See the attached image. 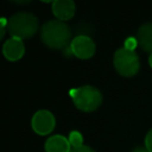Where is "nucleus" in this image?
<instances>
[{
	"instance_id": "15",
	"label": "nucleus",
	"mask_w": 152,
	"mask_h": 152,
	"mask_svg": "<svg viewBox=\"0 0 152 152\" xmlns=\"http://www.w3.org/2000/svg\"><path fill=\"white\" fill-rule=\"evenodd\" d=\"M0 21H1V34H0V37L2 38V37L5 36L6 25H8V21H7V19H6V18H1V19H0Z\"/></svg>"
},
{
	"instance_id": "16",
	"label": "nucleus",
	"mask_w": 152,
	"mask_h": 152,
	"mask_svg": "<svg viewBox=\"0 0 152 152\" xmlns=\"http://www.w3.org/2000/svg\"><path fill=\"white\" fill-rule=\"evenodd\" d=\"M133 152H150V151L146 147H135L133 150Z\"/></svg>"
},
{
	"instance_id": "1",
	"label": "nucleus",
	"mask_w": 152,
	"mask_h": 152,
	"mask_svg": "<svg viewBox=\"0 0 152 152\" xmlns=\"http://www.w3.org/2000/svg\"><path fill=\"white\" fill-rule=\"evenodd\" d=\"M40 37L46 46L51 49H64L71 43V30L64 21L50 20L43 25Z\"/></svg>"
},
{
	"instance_id": "7",
	"label": "nucleus",
	"mask_w": 152,
	"mask_h": 152,
	"mask_svg": "<svg viewBox=\"0 0 152 152\" xmlns=\"http://www.w3.org/2000/svg\"><path fill=\"white\" fill-rule=\"evenodd\" d=\"M76 5L72 0H56L52 2V13L57 20L65 21L74 17Z\"/></svg>"
},
{
	"instance_id": "2",
	"label": "nucleus",
	"mask_w": 152,
	"mask_h": 152,
	"mask_svg": "<svg viewBox=\"0 0 152 152\" xmlns=\"http://www.w3.org/2000/svg\"><path fill=\"white\" fill-rule=\"evenodd\" d=\"M7 28L13 38H31L38 30V18L28 12H19L10 18Z\"/></svg>"
},
{
	"instance_id": "12",
	"label": "nucleus",
	"mask_w": 152,
	"mask_h": 152,
	"mask_svg": "<svg viewBox=\"0 0 152 152\" xmlns=\"http://www.w3.org/2000/svg\"><path fill=\"white\" fill-rule=\"evenodd\" d=\"M138 44V40L137 38H133V37H128L126 40H125V49L127 50H131V51H134V49L137 48Z\"/></svg>"
},
{
	"instance_id": "11",
	"label": "nucleus",
	"mask_w": 152,
	"mask_h": 152,
	"mask_svg": "<svg viewBox=\"0 0 152 152\" xmlns=\"http://www.w3.org/2000/svg\"><path fill=\"white\" fill-rule=\"evenodd\" d=\"M69 142L72 148H77L83 146V137L78 131H71L69 134Z\"/></svg>"
},
{
	"instance_id": "10",
	"label": "nucleus",
	"mask_w": 152,
	"mask_h": 152,
	"mask_svg": "<svg viewBox=\"0 0 152 152\" xmlns=\"http://www.w3.org/2000/svg\"><path fill=\"white\" fill-rule=\"evenodd\" d=\"M137 40L144 51L152 53V23H146L139 27L137 32Z\"/></svg>"
},
{
	"instance_id": "13",
	"label": "nucleus",
	"mask_w": 152,
	"mask_h": 152,
	"mask_svg": "<svg viewBox=\"0 0 152 152\" xmlns=\"http://www.w3.org/2000/svg\"><path fill=\"white\" fill-rule=\"evenodd\" d=\"M145 147L150 152H152V129H150L148 133L145 137Z\"/></svg>"
},
{
	"instance_id": "14",
	"label": "nucleus",
	"mask_w": 152,
	"mask_h": 152,
	"mask_svg": "<svg viewBox=\"0 0 152 152\" xmlns=\"http://www.w3.org/2000/svg\"><path fill=\"white\" fill-rule=\"evenodd\" d=\"M70 152H95V151H94L91 147L83 145V146L77 147V148H71V151H70Z\"/></svg>"
},
{
	"instance_id": "3",
	"label": "nucleus",
	"mask_w": 152,
	"mask_h": 152,
	"mask_svg": "<svg viewBox=\"0 0 152 152\" xmlns=\"http://www.w3.org/2000/svg\"><path fill=\"white\" fill-rule=\"evenodd\" d=\"M74 104L82 112H94L102 103V94L93 86H82L69 91Z\"/></svg>"
},
{
	"instance_id": "6",
	"label": "nucleus",
	"mask_w": 152,
	"mask_h": 152,
	"mask_svg": "<svg viewBox=\"0 0 152 152\" xmlns=\"http://www.w3.org/2000/svg\"><path fill=\"white\" fill-rule=\"evenodd\" d=\"M33 131L39 135H46L51 133L55 128L56 120L51 112L42 109L33 114L32 121H31Z\"/></svg>"
},
{
	"instance_id": "8",
	"label": "nucleus",
	"mask_w": 152,
	"mask_h": 152,
	"mask_svg": "<svg viewBox=\"0 0 152 152\" xmlns=\"http://www.w3.org/2000/svg\"><path fill=\"white\" fill-rule=\"evenodd\" d=\"M2 52L6 59L12 61V62L19 61L25 53V46H24L23 40L19 38H13V37L7 39L2 46Z\"/></svg>"
},
{
	"instance_id": "17",
	"label": "nucleus",
	"mask_w": 152,
	"mask_h": 152,
	"mask_svg": "<svg viewBox=\"0 0 152 152\" xmlns=\"http://www.w3.org/2000/svg\"><path fill=\"white\" fill-rule=\"evenodd\" d=\"M148 63H150V66L152 68V53H151L150 57H148Z\"/></svg>"
},
{
	"instance_id": "5",
	"label": "nucleus",
	"mask_w": 152,
	"mask_h": 152,
	"mask_svg": "<svg viewBox=\"0 0 152 152\" xmlns=\"http://www.w3.org/2000/svg\"><path fill=\"white\" fill-rule=\"evenodd\" d=\"M96 50L95 43L88 36L75 37L69 45V53L76 56L80 59H89L94 56Z\"/></svg>"
},
{
	"instance_id": "4",
	"label": "nucleus",
	"mask_w": 152,
	"mask_h": 152,
	"mask_svg": "<svg viewBox=\"0 0 152 152\" xmlns=\"http://www.w3.org/2000/svg\"><path fill=\"white\" fill-rule=\"evenodd\" d=\"M114 66L116 71L125 77H132L139 71L140 62L135 51L121 48L114 53Z\"/></svg>"
},
{
	"instance_id": "9",
	"label": "nucleus",
	"mask_w": 152,
	"mask_h": 152,
	"mask_svg": "<svg viewBox=\"0 0 152 152\" xmlns=\"http://www.w3.org/2000/svg\"><path fill=\"white\" fill-rule=\"evenodd\" d=\"M44 148L45 152H70L72 147L69 142V139L61 134H55L48 138Z\"/></svg>"
}]
</instances>
